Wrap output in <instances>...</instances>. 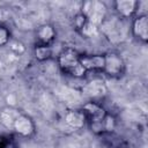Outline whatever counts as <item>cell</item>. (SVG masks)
Wrapping results in <instances>:
<instances>
[{
    "label": "cell",
    "instance_id": "15",
    "mask_svg": "<svg viewBox=\"0 0 148 148\" xmlns=\"http://www.w3.org/2000/svg\"><path fill=\"white\" fill-rule=\"evenodd\" d=\"M10 37H12V32L6 24L0 23V47L7 45L10 42Z\"/></svg>",
    "mask_w": 148,
    "mask_h": 148
},
{
    "label": "cell",
    "instance_id": "6",
    "mask_svg": "<svg viewBox=\"0 0 148 148\" xmlns=\"http://www.w3.org/2000/svg\"><path fill=\"white\" fill-rule=\"evenodd\" d=\"M140 1L138 0H117L113 2V10L117 17L121 20H132L139 12Z\"/></svg>",
    "mask_w": 148,
    "mask_h": 148
},
{
    "label": "cell",
    "instance_id": "11",
    "mask_svg": "<svg viewBox=\"0 0 148 148\" xmlns=\"http://www.w3.org/2000/svg\"><path fill=\"white\" fill-rule=\"evenodd\" d=\"M64 123L71 130L77 131L86 126V118L81 109H69L64 114Z\"/></svg>",
    "mask_w": 148,
    "mask_h": 148
},
{
    "label": "cell",
    "instance_id": "2",
    "mask_svg": "<svg viewBox=\"0 0 148 148\" xmlns=\"http://www.w3.org/2000/svg\"><path fill=\"white\" fill-rule=\"evenodd\" d=\"M57 65L61 73L74 79H82L87 75L82 64L81 53L74 47L66 46L57 54Z\"/></svg>",
    "mask_w": 148,
    "mask_h": 148
},
{
    "label": "cell",
    "instance_id": "13",
    "mask_svg": "<svg viewBox=\"0 0 148 148\" xmlns=\"http://www.w3.org/2000/svg\"><path fill=\"white\" fill-rule=\"evenodd\" d=\"M34 57L37 61L44 62L53 58V50L51 45H40L35 44L34 46Z\"/></svg>",
    "mask_w": 148,
    "mask_h": 148
},
{
    "label": "cell",
    "instance_id": "9",
    "mask_svg": "<svg viewBox=\"0 0 148 148\" xmlns=\"http://www.w3.org/2000/svg\"><path fill=\"white\" fill-rule=\"evenodd\" d=\"M104 148H133L131 141L125 136L113 132L103 133L98 136Z\"/></svg>",
    "mask_w": 148,
    "mask_h": 148
},
{
    "label": "cell",
    "instance_id": "16",
    "mask_svg": "<svg viewBox=\"0 0 148 148\" xmlns=\"http://www.w3.org/2000/svg\"><path fill=\"white\" fill-rule=\"evenodd\" d=\"M87 18H86V16L81 13V12H79L75 16H74V20H73V25H74V29L77 31V32H80L81 31V29L87 24Z\"/></svg>",
    "mask_w": 148,
    "mask_h": 148
},
{
    "label": "cell",
    "instance_id": "10",
    "mask_svg": "<svg viewBox=\"0 0 148 148\" xmlns=\"http://www.w3.org/2000/svg\"><path fill=\"white\" fill-rule=\"evenodd\" d=\"M56 37H57L56 28L50 23H43V24L38 25L35 31L36 44L52 46L53 42L56 40Z\"/></svg>",
    "mask_w": 148,
    "mask_h": 148
},
{
    "label": "cell",
    "instance_id": "7",
    "mask_svg": "<svg viewBox=\"0 0 148 148\" xmlns=\"http://www.w3.org/2000/svg\"><path fill=\"white\" fill-rule=\"evenodd\" d=\"M12 130L18 136H22V138H31L36 133V125H35V121L31 119V117H29L28 114L21 113L16 118V120H15Z\"/></svg>",
    "mask_w": 148,
    "mask_h": 148
},
{
    "label": "cell",
    "instance_id": "3",
    "mask_svg": "<svg viewBox=\"0 0 148 148\" xmlns=\"http://www.w3.org/2000/svg\"><path fill=\"white\" fill-rule=\"evenodd\" d=\"M87 18V21L96 27H101L108 17V7L102 1H84L80 10Z\"/></svg>",
    "mask_w": 148,
    "mask_h": 148
},
{
    "label": "cell",
    "instance_id": "8",
    "mask_svg": "<svg viewBox=\"0 0 148 148\" xmlns=\"http://www.w3.org/2000/svg\"><path fill=\"white\" fill-rule=\"evenodd\" d=\"M81 64L89 73H102L104 66V54L102 53H81Z\"/></svg>",
    "mask_w": 148,
    "mask_h": 148
},
{
    "label": "cell",
    "instance_id": "14",
    "mask_svg": "<svg viewBox=\"0 0 148 148\" xmlns=\"http://www.w3.org/2000/svg\"><path fill=\"white\" fill-rule=\"evenodd\" d=\"M0 148H20L14 135L0 134Z\"/></svg>",
    "mask_w": 148,
    "mask_h": 148
},
{
    "label": "cell",
    "instance_id": "5",
    "mask_svg": "<svg viewBox=\"0 0 148 148\" xmlns=\"http://www.w3.org/2000/svg\"><path fill=\"white\" fill-rule=\"evenodd\" d=\"M130 30L138 42L146 44L148 40V15L136 14L131 21Z\"/></svg>",
    "mask_w": 148,
    "mask_h": 148
},
{
    "label": "cell",
    "instance_id": "4",
    "mask_svg": "<svg viewBox=\"0 0 148 148\" xmlns=\"http://www.w3.org/2000/svg\"><path fill=\"white\" fill-rule=\"evenodd\" d=\"M104 54V66L102 74L112 79H119L124 75L126 66L124 59L116 52H106Z\"/></svg>",
    "mask_w": 148,
    "mask_h": 148
},
{
    "label": "cell",
    "instance_id": "1",
    "mask_svg": "<svg viewBox=\"0 0 148 148\" xmlns=\"http://www.w3.org/2000/svg\"><path fill=\"white\" fill-rule=\"evenodd\" d=\"M84 118L86 126L97 136L103 133L113 132L117 125L116 118L106 110V108L96 99L86 102L81 108Z\"/></svg>",
    "mask_w": 148,
    "mask_h": 148
},
{
    "label": "cell",
    "instance_id": "12",
    "mask_svg": "<svg viewBox=\"0 0 148 148\" xmlns=\"http://www.w3.org/2000/svg\"><path fill=\"white\" fill-rule=\"evenodd\" d=\"M22 112L15 108H3L0 111V123L2 124V126H5L8 130L13 128V125L16 120V118L21 114Z\"/></svg>",
    "mask_w": 148,
    "mask_h": 148
}]
</instances>
